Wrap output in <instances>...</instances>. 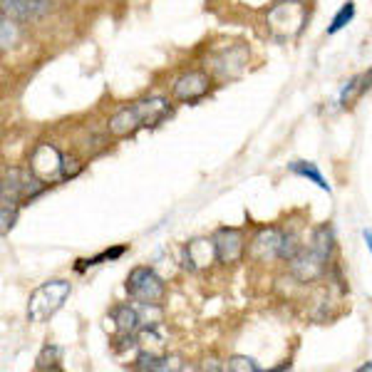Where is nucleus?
I'll list each match as a JSON object with an SVG mask.
<instances>
[{"instance_id":"nucleus-15","label":"nucleus","mask_w":372,"mask_h":372,"mask_svg":"<svg viewBox=\"0 0 372 372\" xmlns=\"http://www.w3.org/2000/svg\"><path fill=\"white\" fill-rule=\"evenodd\" d=\"M288 169H291L293 174H301V176H306V179H311L313 184L321 186L323 191H328V193L333 191V188H330V184L326 181V176L318 171V166L313 164V161H293V164H288Z\"/></svg>"},{"instance_id":"nucleus-22","label":"nucleus","mask_w":372,"mask_h":372,"mask_svg":"<svg viewBox=\"0 0 372 372\" xmlns=\"http://www.w3.org/2000/svg\"><path fill=\"white\" fill-rule=\"evenodd\" d=\"M124 251H127V246H117V248H112V251H104V253L94 256V258L80 261V266H77V271H85L87 266H97V263H102V261H114V258H119V256H122Z\"/></svg>"},{"instance_id":"nucleus-24","label":"nucleus","mask_w":372,"mask_h":372,"mask_svg":"<svg viewBox=\"0 0 372 372\" xmlns=\"http://www.w3.org/2000/svg\"><path fill=\"white\" fill-rule=\"evenodd\" d=\"M363 238H365V243H368V248L372 253V231H370V228H365V231H363Z\"/></svg>"},{"instance_id":"nucleus-5","label":"nucleus","mask_w":372,"mask_h":372,"mask_svg":"<svg viewBox=\"0 0 372 372\" xmlns=\"http://www.w3.org/2000/svg\"><path fill=\"white\" fill-rule=\"evenodd\" d=\"M213 246H216V258L218 263H238L241 256H243V248H246V241H243V233L238 228H218L213 233Z\"/></svg>"},{"instance_id":"nucleus-7","label":"nucleus","mask_w":372,"mask_h":372,"mask_svg":"<svg viewBox=\"0 0 372 372\" xmlns=\"http://www.w3.org/2000/svg\"><path fill=\"white\" fill-rule=\"evenodd\" d=\"M208 92V75L201 70L184 72L179 80L174 82V97L181 102H196Z\"/></svg>"},{"instance_id":"nucleus-21","label":"nucleus","mask_w":372,"mask_h":372,"mask_svg":"<svg viewBox=\"0 0 372 372\" xmlns=\"http://www.w3.org/2000/svg\"><path fill=\"white\" fill-rule=\"evenodd\" d=\"M301 253V243H298V236L296 233H283V243H281V258L293 261L296 256Z\"/></svg>"},{"instance_id":"nucleus-2","label":"nucleus","mask_w":372,"mask_h":372,"mask_svg":"<svg viewBox=\"0 0 372 372\" xmlns=\"http://www.w3.org/2000/svg\"><path fill=\"white\" fill-rule=\"evenodd\" d=\"M308 10L301 0H283L268 13V25L278 38H293L303 30Z\"/></svg>"},{"instance_id":"nucleus-1","label":"nucleus","mask_w":372,"mask_h":372,"mask_svg":"<svg viewBox=\"0 0 372 372\" xmlns=\"http://www.w3.org/2000/svg\"><path fill=\"white\" fill-rule=\"evenodd\" d=\"M72 286L67 281H47L40 288H35L28 303L30 323H45L62 308V303L70 298Z\"/></svg>"},{"instance_id":"nucleus-16","label":"nucleus","mask_w":372,"mask_h":372,"mask_svg":"<svg viewBox=\"0 0 372 372\" xmlns=\"http://www.w3.org/2000/svg\"><path fill=\"white\" fill-rule=\"evenodd\" d=\"M137 370H169V358H164V355H156V353H141L137 358V365H134Z\"/></svg>"},{"instance_id":"nucleus-10","label":"nucleus","mask_w":372,"mask_h":372,"mask_svg":"<svg viewBox=\"0 0 372 372\" xmlns=\"http://www.w3.org/2000/svg\"><path fill=\"white\" fill-rule=\"evenodd\" d=\"M134 109H137L141 127H156L159 122H164L169 117L171 107L164 97H149V99H139L134 102Z\"/></svg>"},{"instance_id":"nucleus-17","label":"nucleus","mask_w":372,"mask_h":372,"mask_svg":"<svg viewBox=\"0 0 372 372\" xmlns=\"http://www.w3.org/2000/svg\"><path fill=\"white\" fill-rule=\"evenodd\" d=\"M353 18H355V3H353V0H348V3H345L343 8L338 10V15L333 18V23H330V28H328V33L330 35L340 33V30H343Z\"/></svg>"},{"instance_id":"nucleus-4","label":"nucleus","mask_w":372,"mask_h":372,"mask_svg":"<svg viewBox=\"0 0 372 372\" xmlns=\"http://www.w3.org/2000/svg\"><path fill=\"white\" fill-rule=\"evenodd\" d=\"M65 169V156L60 154V149L52 144H40L38 149L30 154V171H33L38 179L52 181L57 176H62Z\"/></svg>"},{"instance_id":"nucleus-6","label":"nucleus","mask_w":372,"mask_h":372,"mask_svg":"<svg viewBox=\"0 0 372 372\" xmlns=\"http://www.w3.org/2000/svg\"><path fill=\"white\" fill-rule=\"evenodd\" d=\"M326 263H328L326 256L313 248V246H308V248H301V253L291 261V271L298 281L308 283V281H316L318 276H323Z\"/></svg>"},{"instance_id":"nucleus-18","label":"nucleus","mask_w":372,"mask_h":372,"mask_svg":"<svg viewBox=\"0 0 372 372\" xmlns=\"http://www.w3.org/2000/svg\"><path fill=\"white\" fill-rule=\"evenodd\" d=\"M60 348H55V345H45L43 353L38 355V365L35 368L38 370H60Z\"/></svg>"},{"instance_id":"nucleus-13","label":"nucleus","mask_w":372,"mask_h":372,"mask_svg":"<svg viewBox=\"0 0 372 372\" xmlns=\"http://www.w3.org/2000/svg\"><path fill=\"white\" fill-rule=\"evenodd\" d=\"M139 127H141V119H139L137 109H134V104L132 107L119 109V112L109 119V132H112L114 137H127V134L137 132Z\"/></svg>"},{"instance_id":"nucleus-20","label":"nucleus","mask_w":372,"mask_h":372,"mask_svg":"<svg viewBox=\"0 0 372 372\" xmlns=\"http://www.w3.org/2000/svg\"><path fill=\"white\" fill-rule=\"evenodd\" d=\"M226 370L228 372H258V363L253 358H246V355H236L226 363Z\"/></svg>"},{"instance_id":"nucleus-11","label":"nucleus","mask_w":372,"mask_h":372,"mask_svg":"<svg viewBox=\"0 0 372 372\" xmlns=\"http://www.w3.org/2000/svg\"><path fill=\"white\" fill-rule=\"evenodd\" d=\"M47 10H50V0H3V13H10L18 20L43 18Z\"/></svg>"},{"instance_id":"nucleus-14","label":"nucleus","mask_w":372,"mask_h":372,"mask_svg":"<svg viewBox=\"0 0 372 372\" xmlns=\"http://www.w3.org/2000/svg\"><path fill=\"white\" fill-rule=\"evenodd\" d=\"M370 87H372V70L363 72V75H358V77H353V80L343 87V92H340V104H343V107H350V104H353L355 99L363 97Z\"/></svg>"},{"instance_id":"nucleus-3","label":"nucleus","mask_w":372,"mask_h":372,"mask_svg":"<svg viewBox=\"0 0 372 372\" xmlns=\"http://www.w3.org/2000/svg\"><path fill=\"white\" fill-rule=\"evenodd\" d=\"M127 293L134 301L144 303V306H156L164 298V281L146 266H139L129 273L127 278Z\"/></svg>"},{"instance_id":"nucleus-8","label":"nucleus","mask_w":372,"mask_h":372,"mask_svg":"<svg viewBox=\"0 0 372 372\" xmlns=\"http://www.w3.org/2000/svg\"><path fill=\"white\" fill-rule=\"evenodd\" d=\"M281 243H283V231L281 228H261L251 241V251L256 261H271L276 256H281Z\"/></svg>"},{"instance_id":"nucleus-19","label":"nucleus","mask_w":372,"mask_h":372,"mask_svg":"<svg viewBox=\"0 0 372 372\" xmlns=\"http://www.w3.org/2000/svg\"><path fill=\"white\" fill-rule=\"evenodd\" d=\"M15 43H18V25L3 13V23H0V47L8 50V47H13Z\"/></svg>"},{"instance_id":"nucleus-12","label":"nucleus","mask_w":372,"mask_h":372,"mask_svg":"<svg viewBox=\"0 0 372 372\" xmlns=\"http://www.w3.org/2000/svg\"><path fill=\"white\" fill-rule=\"evenodd\" d=\"M112 321L117 323L119 335H122L124 340H132V343H134V335H137L141 330V326H144V323H141L139 311H137V308H132V306L114 308V311H112Z\"/></svg>"},{"instance_id":"nucleus-9","label":"nucleus","mask_w":372,"mask_h":372,"mask_svg":"<svg viewBox=\"0 0 372 372\" xmlns=\"http://www.w3.org/2000/svg\"><path fill=\"white\" fill-rule=\"evenodd\" d=\"M216 258V246H213V238H193L191 243L186 246L184 251V266L188 271H201L206 266H211Z\"/></svg>"},{"instance_id":"nucleus-23","label":"nucleus","mask_w":372,"mask_h":372,"mask_svg":"<svg viewBox=\"0 0 372 372\" xmlns=\"http://www.w3.org/2000/svg\"><path fill=\"white\" fill-rule=\"evenodd\" d=\"M0 216H3V233H8V228H13L15 223L18 208H0Z\"/></svg>"}]
</instances>
